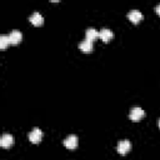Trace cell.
Here are the masks:
<instances>
[{"instance_id":"obj_1","label":"cell","mask_w":160,"mask_h":160,"mask_svg":"<svg viewBox=\"0 0 160 160\" xmlns=\"http://www.w3.org/2000/svg\"><path fill=\"white\" fill-rule=\"evenodd\" d=\"M144 115H145V111L140 108V106H135V108H132L131 110H130V114H129V118H130V120L131 121H140L142 118H144Z\"/></svg>"},{"instance_id":"obj_2","label":"cell","mask_w":160,"mask_h":160,"mask_svg":"<svg viewBox=\"0 0 160 160\" xmlns=\"http://www.w3.org/2000/svg\"><path fill=\"white\" fill-rule=\"evenodd\" d=\"M28 138H29V140H30L31 142H34V144L40 142V140H41V138H42V131H41L39 128H34V129L29 132Z\"/></svg>"},{"instance_id":"obj_3","label":"cell","mask_w":160,"mask_h":160,"mask_svg":"<svg viewBox=\"0 0 160 160\" xmlns=\"http://www.w3.org/2000/svg\"><path fill=\"white\" fill-rule=\"evenodd\" d=\"M62 144H64L65 148L72 150V149H75V148L78 146V136L74 135V134H71V135H69L68 138H65V140L62 141Z\"/></svg>"},{"instance_id":"obj_4","label":"cell","mask_w":160,"mask_h":160,"mask_svg":"<svg viewBox=\"0 0 160 160\" xmlns=\"http://www.w3.org/2000/svg\"><path fill=\"white\" fill-rule=\"evenodd\" d=\"M142 18H144V15H142V12L139 11V10H131V11L128 12V19H129L132 24L140 22V21L142 20Z\"/></svg>"},{"instance_id":"obj_5","label":"cell","mask_w":160,"mask_h":160,"mask_svg":"<svg viewBox=\"0 0 160 160\" xmlns=\"http://www.w3.org/2000/svg\"><path fill=\"white\" fill-rule=\"evenodd\" d=\"M118 152L121 155H125L130 149H131V142L129 140H120L118 142Z\"/></svg>"},{"instance_id":"obj_6","label":"cell","mask_w":160,"mask_h":160,"mask_svg":"<svg viewBox=\"0 0 160 160\" xmlns=\"http://www.w3.org/2000/svg\"><path fill=\"white\" fill-rule=\"evenodd\" d=\"M99 38H100L102 41L108 42V41H110V40L114 38V32H112V30H110V29H108V28H104V29L100 30Z\"/></svg>"},{"instance_id":"obj_7","label":"cell","mask_w":160,"mask_h":160,"mask_svg":"<svg viewBox=\"0 0 160 160\" xmlns=\"http://www.w3.org/2000/svg\"><path fill=\"white\" fill-rule=\"evenodd\" d=\"M22 39V32L20 30H12L10 34H9V40H10V44H18L20 42Z\"/></svg>"},{"instance_id":"obj_8","label":"cell","mask_w":160,"mask_h":160,"mask_svg":"<svg viewBox=\"0 0 160 160\" xmlns=\"http://www.w3.org/2000/svg\"><path fill=\"white\" fill-rule=\"evenodd\" d=\"M14 144V136L11 134H4L0 139V145L2 148H10Z\"/></svg>"},{"instance_id":"obj_9","label":"cell","mask_w":160,"mask_h":160,"mask_svg":"<svg viewBox=\"0 0 160 160\" xmlns=\"http://www.w3.org/2000/svg\"><path fill=\"white\" fill-rule=\"evenodd\" d=\"M29 20H30V22H31L32 25H35V26H40V25H42V22H44L42 15H41L40 12H38V11H35V12L29 18Z\"/></svg>"},{"instance_id":"obj_10","label":"cell","mask_w":160,"mask_h":160,"mask_svg":"<svg viewBox=\"0 0 160 160\" xmlns=\"http://www.w3.org/2000/svg\"><path fill=\"white\" fill-rule=\"evenodd\" d=\"M92 48H94L92 41H91V40H88V39L82 40V41L79 44V49H80L81 51H84V52H91V51H92Z\"/></svg>"},{"instance_id":"obj_11","label":"cell","mask_w":160,"mask_h":160,"mask_svg":"<svg viewBox=\"0 0 160 160\" xmlns=\"http://www.w3.org/2000/svg\"><path fill=\"white\" fill-rule=\"evenodd\" d=\"M85 35H86V39H88V40H91V41H92L94 39L99 38V32H98L94 28H89V29H86Z\"/></svg>"},{"instance_id":"obj_12","label":"cell","mask_w":160,"mask_h":160,"mask_svg":"<svg viewBox=\"0 0 160 160\" xmlns=\"http://www.w3.org/2000/svg\"><path fill=\"white\" fill-rule=\"evenodd\" d=\"M9 44H10L9 35H5V34L0 35V49H2V50H4V49H6Z\"/></svg>"},{"instance_id":"obj_13","label":"cell","mask_w":160,"mask_h":160,"mask_svg":"<svg viewBox=\"0 0 160 160\" xmlns=\"http://www.w3.org/2000/svg\"><path fill=\"white\" fill-rule=\"evenodd\" d=\"M155 11L158 12V15H160V4H159V5H156V8H155Z\"/></svg>"},{"instance_id":"obj_14","label":"cell","mask_w":160,"mask_h":160,"mask_svg":"<svg viewBox=\"0 0 160 160\" xmlns=\"http://www.w3.org/2000/svg\"><path fill=\"white\" fill-rule=\"evenodd\" d=\"M159 128H160V119H159Z\"/></svg>"}]
</instances>
